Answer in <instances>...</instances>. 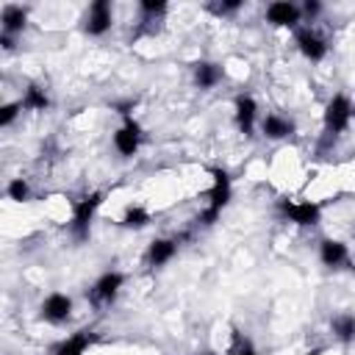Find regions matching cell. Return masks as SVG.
<instances>
[{
	"label": "cell",
	"instance_id": "obj_1",
	"mask_svg": "<svg viewBox=\"0 0 355 355\" xmlns=\"http://www.w3.org/2000/svg\"><path fill=\"white\" fill-rule=\"evenodd\" d=\"M211 175H214V186H211V191H208V205H205V211L200 214V222H202V225H214V222L219 219L222 208H225V205L230 202V197H233L230 175H227L225 169H219V166H214Z\"/></svg>",
	"mask_w": 355,
	"mask_h": 355
},
{
	"label": "cell",
	"instance_id": "obj_2",
	"mask_svg": "<svg viewBox=\"0 0 355 355\" xmlns=\"http://www.w3.org/2000/svg\"><path fill=\"white\" fill-rule=\"evenodd\" d=\"M352 116H355V105H352V100H349L344 92L333 94V97L327 100V105H324V133L333 136V139L341 136V133L349 128Z\"/></svg>",
	"mask_w": 355,
	"mask_h": 355
},
{
	"label": "cell",
	"instance_id": "obj_3",
	"mask_svg": "<svg viewBox=\"0 0 355 355\" xmlns=\"http://www.w3.org/2000/svg\"><path fill=\"white\" fill-rule=\"evenodd\" d=\"M100 202H103V191H92V194H86V197H80V200L72 202L69 230H72V236L78 241H86L89 239V227H92V219H94Z\"/></svg>",
	"mask_w": 355,
	"mask_h": 355
},
{
	"label": "cell",
	"instance_id": "obj_4",
	"mask_svg": "<svg viewBox=\"0 0 355 355\" xmlns=\"http://www.w3.org/2000/svg\"><path fill=\"white\" fill-rule=\"evenodd\" d=\"M277 211H280L288 222H294V225H300V227H313V225L322 222V205L313 202V200H300V202H294V200H280V202H277Z\"/></svg>",
	"mask_w": 355,
	"mask_h": 355
},
{
	"label": "cell",
	"instance_id": "obj_5",
	"mask_svg": "<svg viewBox=\"0 0 355 355\" xmlns=\"http://www.w3.org/2000/svg\"><path fill=\"white\" fill-rule=\"evenodd\" d=\"M111 25H114V8H111V3L108 0H94L89 8H86V14H83V19H80V28H83V33L86 36H105L108 31H111Z\"/></svg>",
	"mask_w": 355,
	"mask_h": 355
},
{
	"label": "cell",
	"instance_id": "obj_6",
	"mask_svg": "<svg viewBox=\"0 0 355 355\" xmlns=\"http://www.w3.org/2000/svg\"><path fill=\"white\" fill-rule=\"evenodd\" d=\"M141 147V125L133 119V116H125L122 125L114 130V150L125 158L136 155Z\"/></svg>",
	"mask_w": 355,
	"mask_h": 355
},
{
	"label": "cell",
	"instance_id": "obj_7",
	"mask_svg": "<svg viewBox=\"0 0 355 355\" xmlns=\"http://www.w3.org/2000/svg\"><path fill=\"white\" fill-rule=\"evenodd\" d=\"M39 316L47 322V324H64L69 316H72V297L64 294V291H53L42 300V308H39Z\"/></svg>",
	"mask_w": 355,
	"mask_h": 355
},
{
	"label": "cell",
	"instance_id": "obj_8",
	"mask_svg": "<svg viewBox=\"0 0 355 355\" xmlns=\"http://www.w3.org/2000/svg\"><path fill=\"white\" fill-rule=\"evenodd\" d=\"M122 286H125V275L116 272V269H108V272H103V275L94 280L89 297H92V302H97V305H108V302L116 300V294H119Z\"/></svg>",
	"mask_w": 355,
	"mask_h": 355
},
{
	"label": "cell",
	"instance_id": "obj_9",
	"mask_svg": "<svg viewBox=\"0 0 355 355\" xmlns=\"http://www.w3.org/2000/svg\"><path fill=\"white\" fill-rule=\"evenodd\" d=\"M294 42H297V50L308 58V61H322L327 55V42L308 25V28H297L294 33Z\"/></svg>",
	"mask_w": 355,
	"mask_h": 355
},
{
	"label": "cell",
	"instance_id": "obj_10",
	"mask_svg": "<svg viewBox=\"0 0 355 355\" xmlns=\"http://www.w3.org/2000/svg\"><path fill=\"white\" fill-rule=\"evenodd\" d=\"M319 261L327 269H347L352 263L349 247L344 241H338V239H322V244H319Z\"/></svg>",
	"mask_w": 355,
	"mask_h": 355
},
{
	"label": "cell",
	"instance_id": "obj_11",
	"mask_svg": "<svg viewBox=\"0 0 355 355\" xmlns=\"http://www.w3.org/2000/svg\"><path fill=\"white\" fill-rule=\"evenodd\" d=\"M233 119H236V128L244 136H252L255 122H258V103L250 94H239L236 103H233Z\"/></svg>",
	"mask_w": 355,
	"mask_h": 355
},
{
	"label": "cell",
	"instance_id": "obj_12",
	"mask_svg": "<svg viewBox=\"0 0 355 355\" xmlns=\"http://www.w3.org/2000/svg\"><path fill=\"white\" fill-rule=\"evenodd\" d=\"M302 19L300 6L288 3V0H277L266 6V22H272L275 28H297V22Z\"/></svg>",
	"mask_w": 355,
	"mask_h": 355
},
{
	"label": "cell",
	"instance_id": "obj_13",
	"mask_svg": "<svg viewBox=\"0 0 355 355\" xmlns=\"http://www.w3.org/2000/svg\"><path fill=\"white\" fill-rule=\"evenodd\" d=\"M25 25H28V8L25 6H17V3L3 6V11H0V33L17 36V33L25 31Z\"/></svg>",
	"mask_w": 355,
	"mask_h": 355
},
{
	"label": "cell",
	"instance_id": "obj_14",
	"mask_svg": "<svg viewBox=\"0 0 355 355\" xmlns=\"http://www.w3.org/2000/svg\"><path fill=\"white\" fill-rule=\"evenodd\" d=\"M94 341H97L94 330H78V333H72L69 338H64V341L55 347L53 355H86V349H89Z\"/></svg>",
	"mask_w": 355,
	"mask_h": 355
},
{
	"label": "cell",
	"instance_id": "obj_15",
	"mask_svg": "<svg viewBox=\"0 0 355 355\" xmlns=\"http://www.w3.org/2000/svg\"><path fill=\"white\" fill-rule=\"evenodd\" d=\"M261 133H263L266 139H272V141L288 139V136L294 133V122H291L288 116H283V114H266V116L261 119Z\"/></svg>",
	"mask_w": 355,
	"mask_h": 355
},
{
	"label": "cell",
	"instance_id": "obj_16",
	"mask_svg": "<svg viewBox=\"0 0 355 355\" xmlns=\"http://www.w3.org/2000/svg\"><path fill=\"white\" fill-rule=\"evenodd\" d=\"M178 255V241L175 239H155L147 247V266H164Z\"/></svg>",
	"mask_w": 355,
	"mask_h": 355
},
{
	"label": "cell",
	"instance_id": "obj_17",
	"mask_svg": "<svg viewBox=\"0 0 355 355\" xmlns=\"http://www.w3.org/2000/svg\"><path fill=\"white\" fill-rule=\"evenodd\" d=\"M330 333H333L336 341L352 344V341H355V313H349V311L336 313V316L330 319Z\"/></svg>",
	"mask_w": 355,
	"mask_h": 355
},
{
	"label": "cell",
	"instance_id": "obj_18",
	"mask_svg": "<svg viewBox=\"0 0 355 355\" xmlns=\"http://www.w3.org/2000/svg\"><path fill=\"white\" fill-rule=\"evenodd\" d=\"M225 78V69L214 61H197L194 64V83L200 89H214L219 80Z\"/></svg>",
	"mask_w": 355,
	"mask_h": 355
},
{
	"label": "cell",
	"instance_id": "obj_19",
	"mask_svg": "<svg viewBox=\"0 0 355 355\" xmlns=\"http://www.w3.org/2000/svg\"><path fill=\"white\" fill-rule=\"evenodd\" d=\"M19 103H22L25 111H47L50 108V97H47V92L39 83H31Z\"/></svg>",
	"mask_w": 355,
	"mask_h": 355
},
{
	"label": "cell",
	"instance_id": "obj_20",
	"mask_svg": "<svg viewBox=\"0 0 355 355\" xmlns=\"http://www.w3.org/2000/svg\"><path fill=\"white\" fill-rule=\"evenodd\" d=\"M150 225V211L141 208V205H128L122 211V227H130V230H141Z\"/></svg>",
	"mask_w": 355,
	"mask_h": 355
},
{
	"label": "cell",
	"instance_id": "obj_21",
	"mask_svg": "<svg viewBox=\"0 0 355 355\" xmlns=\"http://www.w3.org/2000/svg\"><path fill=\"white\" fill-rule=\"evenodd\" d=\"M6 194L14 202H28L31 200V183L25 178H11L8 186H6Z\"/></svg>",
	"mask_w": 355,
	"mask_h": 355
},
{
	"label": "cell",
	"instance_id": "obj_22",
	"mask_svg": "<svg viewBox=\"0 0 355 355\" xmlns=\"http://www.w3.org/2000/svg\"><path fill=\"white\" fill-rule=\"evenodd\" d=\"M166 3L164 0H141L139 3V14L141 17H155V19H164V14H166Z\"/></svg>",
	"mask_w": 355,
	"mask_h": 355
},
{
	"label": "cell",
	"instance_id": "obj_23",
	"mask_svg": "<svg viewBox=\"0 0 355 355\" xmlns=\"http://www.w3.org/2000/svg\"><path fill=\"white\" fill-rule=\"evenodd\" d=\"M241 6H244L241 0H219V3H208V11L216 17H227V14H236Z\"/></svg>",
	"mask_w": 355,
	"mask_h": 355
},
{
	"label": "cell",
	"instance_id": "obj_24",
	"mask_svg": "<svg viewBox=\"0 0 355 355\" xmlns=\"http://www.w3.org/2000/svg\"><path fill=\"white\" fill-rule=\"evenodd\" d=\"M22 114V103L19 100H14V103H6L3 108H0V128H8V125H14V119Z\"/></svg>",
	"mask_w": 355,
	"mask_h": 355
},
{
	"label": "cell",
	"instance_id": "obj_25",
	"mask_svg": "<svg viewBox=\"0 0 355 355\" xmlns=\"http://www.w3.org/2000/svg\"><path fill=\"white\" fill-rule=\"evenodd\" d=\"M300 11H302V19H305V22H316L319 14H322V3H319V0H305V3L300 6Z\"/></svg>",
	"mask_w": 355,
	"mask_h": 355
},
{
	"label": "cell",
	"instance_id": "obj_26",
	"mask_svg": "<svg viewBox=\"0 0 355 355\" xmlns=\"http://www.w3.org/2000/svg\"><path fill=\"white\" fill-rule=\"evenodd\" d=\"M233 355H258V349L252 347V341L239 338V344H236V352H233Z\"/></svg>",
	"mask_w": 355,
	"mask_h": 355
}]
</instances>
